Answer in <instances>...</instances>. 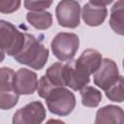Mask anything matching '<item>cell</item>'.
<instances>
[{"label": "cell", "instance_id": "obj_1", "mask_svg": "<svg viewBox=\"0 0 124 124\" xmlns=\"http://www.w3.org/2000/svg\"><path fill=\"white\" fill-rule=\"evenodd\" d=\"M48 48L34 35L25 32V42L20 51L14 56L19 64L26 65L34 70H41L48 59Z\"/></svg>", "mask_w": 124, "mask_h": 124}, {"label": "cell", "instance_id": "obj_2", "mask_svg": "<svg viewBox=\"0 0 124 124\" xmlns=\"http://www.w3.org/2000/svg\"><path fill=\"white\" fill-rule=\"evenodd\" d=\"M25 42V32L18 30L10 21L0 20V47L2 59L4 54L15 56L22 48Z\"/></svg>", "mask_w": 124, "mask_h": 124}, {"label": "cell", "instance_id": "obj_3", "mask_svg": "<svg viewBox=\"0 0 124 124\" xmlns=\"http://www.w3.org/2000/svg\"><path fill=\"white\" fill-rule=\"evenodd\" d=\"M46 103L51 113L58 116H67L76 107V97L65 86L55 87L46 97Z\"/></svg>", "mask_w": 124, "mask_h": 124}, {"label": "cell", "instance_id": "obj_4", "mask_svg": "<svg viewBox=\"0 0 124 124\" xmlns=\"http://www.w3.org/2000/svg\"><path fill=\"white\" fill-rule=\"evenodd\" d=\"M79 46V38L75 33L60 32L54 36L50 47L53 55L60 61H69L74 58Z\"/></svg>", "mask_w": 124, "mask_h": 124}, {"label": "cell", "instance_id": "obj_5", "mask_svg": "<svg viewBox=\"0 0 124 124\" xmlns=\"http://www.w3.org/2000/svg\"><path fill=\"white\" fill-rule=\"evenodd\" d=\"M13 69L2 67L0 69V108L3 110L13 108L18 102L19 94L14 87Z\"/></svg>", "mask_w": 124, "mask_h": 124}, {"label": "cell", "instance_id": "obj_6", "mask_svg": "<svg viewBox=\"0 0 124 124\" xmlns=\"http://www.w3.org/2000/svg\"><path fill=\"white\" fill-rule=\"evenodd\" d=\"M80 5L77 0H61L55 8V16L60 26L76 28L80 22Z\"/></svg>", "mask_w": 124, "mask_h": 124}, {"label": "cell", "instance_id": "obj_7", "mask_svg": "<svg viewBox=\"0 0 124 124\" xmlns=\"http://www.w3.org/2000/svg\"><path fill=\"white\" fill-rule=\"evenodd\" d=\"M46 115V108L40 101H33L17 109L13 116L14 124H40Z\"/></svg>", "mask_w": 124, "mask_h": 124}, {"label": "cell", "instance_id": "obj_8", "mask_svg": "<svg viewBox=\"0 0 124 124\" xmlns=\"http://www.w3.org/2000/svg\"><path fill=\"white\" fill-rule=\"evenodd\" d=\"M119 77L118 66L110 58H103L99 69L94 73L93 81L102 90H107Z\"/></svg>", "mask_w": 124, "mask_h": 124}, {"label": "cell", "instance_id": "obj_9", "mask_svg": "<svg viewBox=\"0 0 124 124\" xmlns=\"http://www.w3.org/2000/svg\"><path fill=\"white\" fill-rule=\"evenodd\" d=\"M13 82L19 95H31L38 88V76L27 68H20L15 73Z\"/></svg>", "mask_w": 124, "mask_h": 124}, {"label": "cell", "instance_id": "obj_10", "mask_svg": "<svg viewBox=\"0 0 124 124\" xmlns=\"http://www.w3.org/2000/svg\"><path fill=\"white\" fill-rule=\"evenodd\" d=\"M103 61L102 54L93 48H88L82 51L78 59H76L77 65L87 75H93L101 66Z\"/></svg>", "mask_w": 124, "mask_h": 124}, {"label": "cell", "instance_id": "obj_11", "mask_svg": "<svg viewBox=\"0 0 124 124\" xmlns=\"http://www.w3.org/2000/svg\"><path fill=\"white\" fill-rule=\"evenodd\" d=\"M108 16V10L105 6H98L89 3L84 4L81 11V16L85 24L88 26H99L101 25Z\"/></svg>", "mask_w": 124, "mask_h": 124}, {"label": "cell", "instance_id": "obj_12", "mask_svg": "<svg viewBox=\"0 0 124 124\" xmlns=\"http://www.w3.org/2000/svg\"><path fill=\"white\" fill-rule=\"evenodd\" d=\"M96 124L101 123H124V110L121 107L115 105H108L99 108L96 112L95 121Z\"/></svg>", "mask_w": 124, "mask_h": 124}, {"label": "cell", "instance_id": "obj_13", "mask_svg": "<svg viewBox=\"0 0 124 124\" xmlns=\"http://www.w3.org/2000/svg\"><path fill=\"white\" fill-rule=\"evenodd\" d=\"M109 26L114 33L124 36V0H118L112 5Z\"/></svg>", "mask_w": 124, "mask_h": 124}, {"label": "cell", "instance_id": "obj_14", "mask_svg": "<svg viewBox=\"0 0 124 124\" xmlns=\"http://www.w3.org/2000/svg\"><path fill=\"white\" fill-rule=\"evenodd\" d=\"M26 19L34 28L39 30H46L52 25L53 18L49 12L44 10L27 13Z\"/></svg>", "mask_w": 124, "mask_h": 124}, {"label": "cell", "instance_id": "obj_15", "mask_svg": "<svg viewBox=\"0 0 124 124\" xmlns=\"http://www.w3.org/2000/svg\"><path fill=\"white\" fill-rule=\"evenodd\" d=\"M81 104L87 108H96L102 101V93L94 86L85 85L79 90Z\"/></svg>", "mask_w": 124, "mask_h": 124}, {"label": "cell", "instance_id": "obj_16", "mask_svg": "<svg viewBox=\"0 0 124 124\" xmlns=\"http://www.w3.org/2000/svg\"><path fill=\"white\" fill-rule=\"evenodd\" d=\"M105 94L106 97L111 102H124V77L119 76L118 78L107 90H105Z\"/></svg>", "mask_w": 124, "mask_h": 124}, {"label": "cell", "instance_id": "obj_17", "mask_svg": "<svg viewBox=\"0 0 124 124\" xmlns=\"http://www.w3.org/2000/svg\"><path fill=\"white\" fill-rule=\"evenodd\" d=\"M51 4L52 0H24V8L29 12L46 10Z\"/></svg>", "mask_w": 124, "mask_h": 124}, {"label": "cell", "instance_id": "obj_18", "mask_svg": "<svg viewBox=\"0 0 124 124\" xmlns=\"http://www.w3.org/2000/svg\"><path fill=\"white\" fill-rule=\"evenodd\" d=\"M21 0H0V12L2 14H12L18 10Z\"/></svg>", "mask_w": 124, "mask_h": 124}, {"label": "cell", "instance_id": "obj_19", "mask_svg": "<svg viewBox=\"0 0 124 124\" xmlns=\"http://www.w3.org/2000/svg\"><path fill=\"white\" fill-rule=\"evenodd\" d=\"M113 1L114 0H89L91 4L98 5V6H107V5L111 4Z\"/></svg>", "mask_w": 124, "mask_h": 124}, {"label": "cell", "instance_id": "obj_20", "mask_svg": "<svg viewBox=\"0 0 124 124\" xmlns=\"http://www.w3.org/2000/svg\"><path fill=\"white\" fill-rule=\"evenodd\" d=\"M123 69H124V59H123Z\"/></svg>", "mask_w": 124, "mask_h": 124}]
</instances>
